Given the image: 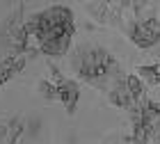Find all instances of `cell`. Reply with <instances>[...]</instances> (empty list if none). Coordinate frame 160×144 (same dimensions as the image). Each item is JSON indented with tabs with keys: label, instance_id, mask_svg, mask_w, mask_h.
<instances>
[{
	"label": "cell",
	"instance_id": "cell-8",
	"mask_svg": "<svg viewBox=\"0 0 160 144\" xmlns=\"http://www.w3.org/2000/svg\"><path fill=\"white\" fill-rule=\"evenodd\" d=\"M133 114H140L142 121L147 124V128L151 131V142L160 140V103H158V101H151L149 98L147 103H144L142 110H137ZM128 117H130V114H128Z\"/></svg>",
	"mask_w": 160,
	"mask_h": 144
},
{
	"label": "cell",
	"instance_id": "cell-5",
	"mask_svg": "<svg viewBox=\"0 0 160 144\" xmlns=\"http://www.w3.org/2000/svg\"><path fill=\"white\" fill-rule=\"evenodd\" d=\"M85 9L96 23L112 25V27H121L128 18L126 0H89Z\"/></svg>",
	"mask_w": 160,
	"mask_h": 144
},
{
	"label": "cell",
	"instance_id": "cell-9",
	"mask_svg": "<svg viewBox=\"0 0 160 144\" xmlns=\"http://www.w3.org/2000/svg\"><path fill=\"white\" fill-rule=\"evenodd\" d=\"M25 62H28L25 55H5V57H0V87H2L7 80H12L14 76H18L21 71L25 69Z\"/></svg>",
	"mask_w": 160,
	"mask_h": 144
},
{
	"label": "cell",
	"instance_id": "cell-3",
	"mask_svg": "<svg viewBox=\"0 0 160 144\" xmlns=\"http://www.w3.org/2000/svg\"><path fill=\"white\" fill-rule=\"evenodd\" d=\"M30 39L25 7L23 2H18L14 12L0 23V44L9 50V55H25L30 50Z\"/></svg>",
	"mask_w": 160,
	"mask_h": 144
},
{
	"label": "cell",
	"instance_id": "cell-4",
	"mask_svg": "<svg viewBox=\"0 0 160 144\" xmlns=\"http://www.w3.org/2000/svg\"><path fill=\"white\" fill-rule=\"evenodd\" d=\"M119 30L123 32L133 46H137L140 50H149L160 44V18L151 16V18H135L123 23Z\"/></svg>",
	"mask_w": 160,
	"mask_h": 144
},
{
	"label": "cell",
	"instance_id": "cell-14",
	"mask_svg": "<svg viewBox=\"0 0 160 144\" xmlns=\"http://www.w3.org/2000/svg\"><path fill=\"white\" fill-rule=\"evenodd\" d=\"M5 133H7V144H16L21 133H23V124H21L18 119H12L9 124H5L2 131H0V135H5Z\"/></svg>",
	"mask_w": 160,
	"mask_h": 144
},
{
	"label": "cell",
	"instance_id": "cell-6",
	"mask_svg": "<svg viewBox=\"0 0 160 144\" xmlns=\"http://www.w3.org/2000/svg\"><path fill=\"white\" fill-rule=\"evenodd\" d=\"M48 76H50V80L57 85V92H60V103L64 105L67 114L71 117V114L78 110V103H80V94H82L80 85L73 80V78H67L60 69L55 67V64H48Z\"/></svg>",
	"mask_w": 160,
	"mask_h": 144
},
{
	"label": "cell",
	"instance_id": "cell-1",
	"mask_svg": "<svg viewBox=\"0 0 160 144\" xmlns=\"http://www.w3.org/2000/svg\"><path fill=\"white\" fill-rule=\"evenodd\" d=\"M69 64L78 80L94 85V87L103 89L105 94L128 76V73H123L117 57L98 44H80L71 53Z\"/></svg>",
	"mask_w": 160,
	"mask_h": 144
},
{
	"label": "cell",
	"instance_id": "cell-11",
	"mask_svg": "<svg viewBox=\"0 0 160 144\" xmlns=\"http://www.w3.org/2000/svg\"><path fill=\"white\" fill-rule=\"evenodd\" d=\"M135 73L140 76L149 87H156V85H160V62L158 64H140V67L135 69Z\"/></svg>",
	"mask_w": 160,
	"mask_h": 144
},
{
	"label": "cell",
	"instance_id": "cell-7",
	"mask_svg": "<svg viewBox=\"0 0 160 144\" xmlns=\"http://www.w3.org/2000/svg\"><path fill=\"white\" fill-rule=\"evenodd\" d=\"M108 101L114 105V107H119V110L123 112H128V114H133L137 110H142L144 103H147L149 98H144V101H137L133 94H130V89L126 87V78L119 82V85H114V87L108 92Z\"/></svg>",
	"mask_w": 160,
	"mask_h": 144
},
{
	"label": "cell",
	"instance_id": "cell-13",
	"mask_svg": "<svg viewBox=\"0 0 160 144\" xmlns=\"http://www.w3.org/2000/svg\"><path fill=\"white\" fill-rule=\"evenodd\" d=\"M37 94L43 101H60V92H57V85L50 80V78H41L37 82Z\"/></svg>",
	"mask_w": 160,
	"mask_h": 144
},
{
	"label": "cell",
	"instance_id": "cell-10",
	"mask_svg": "<svg viewBox=\"0 0 160 144\" xmlns=\"http://www.w3.org/2000/svg\"><path fill=\"white\" fill-rule=\"evenodd\" d=\"M156 7H158V0H126V9H128V21H135V18H151L156 16Z\"/></svg>",
	"mask_w": 160,
	"mask_h": 144
},
{
	"label": "cell",
	"instance_id": "cell-12",
	"mask_svg": "<svg viewBox=\"0 0 160 144\" xmlns=\"http://www.w3.org/2000/svg\"><path fill=\"white\" fill-rule=\"evenodd\" d=\"M126 87L130 89V94H133L137 101H144V98H147V87H149V85L144 82L137 73H128V76H126Z\"/></svg>",
	"mask_w": 160,
	"mask_h": 144
},
{
	"label": "cell",
	"instance_id": "cell-2",
	"mask_svg": "<svg viewBox=\"0 0 160 144\" xmlns=\"http://www.w3.org/2000/svg\"><path fill=\"white\" fill-rule=\"evenodd\" d=\"M28 32L37 41V46L62 34H76L73 12L67 5H50L46 9L28 14Z\"/></svg>",
	"mask_w": 160,
	"mask_h": 144
}]
</instances>
